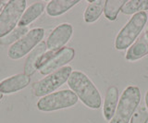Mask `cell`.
Here are the masks:
<instances>
[{"label": "cell", "mask_w": 148, "mask_h": 123, "mask_svg": "<svg viewBox=\"0 0 148 123\" xmlns=\"http://www.w3.org/2000/svg\"><path fill=\"white\" fill-rule=\"evenodd\" d=\"M68 85L86 107L98 109L101 107V94L95 85L82 71H72L68 80Z\"/></svg>", "instance_id": "obj_1"}, {"label": "cell", "mask_w": 148, "mask_h": 123, "mask_svg": "<svg viewBox=\"0 0 148 123\" xmlns=\"http://www.w3.org/2000/svg\"><path fill=\"white\" fill-rule=\"evenodd\" d=\"M140 102V89L137 86H128L120 96L116 112L109 123H129Z\"/></svg>", "instance_id": "obj_2"}, {"label": "cell", "mask_w": 148, "mask_h": 123, "mask_svg": "<svg viewBox=\"0 0 148 123\" xmlns=\"http://www.w3.org/2000/svg\"><path fill=\"white\" fill-rule=\"evenodd\" d=\"M147 14L143 12H138L134 14L128 23L119 31L115 41V47L118 50H124L129 48L137 39L147 22Z\"/></svg>", "instance_id": "obj_3"}, {"label": "cell", "mask_w": 148, "mask_h": 123, "mask_svg": "<svg viewBox=\"0 0 148 123\" xmlns=\"http://www.w3.org/2000/svg\"><path fill=\"white\" fill-rule=\"evenodd\" d=\"M25 0H10L0 13V38L7 36L15 29L26 8Z\"/></svg>", "instance_id": "obj_4"}, {"label": "cell", "mask_w": 148, "mask_h": 123, "mask_svg": "<svg viewBox=\"0 0 148 123\" xmlns=\"http://www.w3.org/2000/svg\"><path fill=\"white\" fill-rule=\"evenodd\" d=\"M72 72V68L69 66L63 67L46 76L45 78L34 83L32 93L37 97L45 96L46 94L54 92L66 81H68Z\"/></svg>", "instance_id": "obj_5"}, {"label": "cell", "mask_w": 148, "mask_h": 123, "mask_svg": "<svg viewBox=\"0 0 148 123\" xmlns=\"http://www.w3.org/2000/svg\"><path fill=\"white\" fill-rule=\"evenodd\" d=\"M78 102V96L71 90H62L45 95L37 103V108L41 111L51 112L58 109L73 107Z\"/></svg>", "instance_id": "obj_6"}, {"label": "cell", "mask_w": 148, "mask_h": 123, "mask_svg": "<svg viewBox=\"0 0 148 123\" xmlns=\"http://www.w3.org/2000/svg\"><path fill=\"white\" fill-rule=\"evenodd\" d=\"M45 31L43 28H34L21 37L9 47L8 55L11 59H20L34 49L44 38Z\"/></svg>", "instance_id": "obj_7"}, {"label": "cell", "mask_w": 148, "mask_h": 123, "mask_svg": "<svg viewBox=\"0 0 148 123\" xmlns=\"http://www.w3.org/2000/svg\"><path fill=\"white\" fill-rule=\"evenodd\" d=\"M74 56H75V51L73 48L64 47L57 52H54L38 70L41 72V74L47 75L51 72H54L55 70L63 68L64 65H66L67 63L72 60Z\"/></svg>", "instance_id": "obj_8"}, {"label": "cell", "mask_w": 148, "mask_h": 123, "mask_svg": "<svg viewBox=\"0 0 148 123\" xmlns=\"http://www.w3.org/2000/svg\"><path fill=\"white\" fill-rule=\"evenodd\" d=\"M72 33L73 29L71 24L62 23L58 25L48 36L47 41H46V46L50 51H58L69 42V40L71 39L72 35Z\"/></svg>", "instance_id": "obj_9"}, {"label": "cell", "mask_w": 148, "mask_h": 123, "mask_svg": "<svg viewBox=\"0 0 148 123\" xmlns=\"http://www.w3.org/2000/svg\"><path fill=\"white\" fill-rule=\"evenodd\" d=\"M31 81L30 76L25 73H20L9 77V78L0 81V93L13 94L27 87Z\"/></svg>", "instance_id": "obj_10"}, {"label": "cell", "mask_w": 148, "mask_h": 123, "mask_svg": "<svg viewBox=\"0 0 148 123\" xmlns=\"http://www.w3.org/2000/svg\"><path fill=\"white\" fill-rule=\"evenodd\" d=\"M119 102V90L116 86H110L106 91L104 106L103 114L106 120H111L116 112Z\"/></svg>", "instance_id": "obj_11"}, {"label": "cell", "mask_w": 148, "mask_h": 123, "mask_svg": "<svg viewBox=\"0 0 148 123\" xmlns=\"http://www.w3.org/2000/svg\"><path fill=\"white\" fill-rule=\"evenodd\" d=\"M46 49H47V46H46V43L45 42H41L37 46L34 47V49L32 50L26 59L24 65V71L26 75L31 76L36 71L37 65H38L42 57L46 53Z\"/></svg>", "instance_id": "obj_12"}, {"label": "cell", "mask_w": 148, "mask_h": 123, "mask_svg": "<svg viewBox=\"0 0 148 123\" xmlns=\"http://www.w3.org/2000/svg\"><path fill=\"white\" fill-rule=\"evenodd\" d=\"M148 55V38L143 34L135 43L129 47L126 53V59L129 61H135Z\"/></svg>", "instance_id": "obj_13"}, {"label": "cell", "mask_w": 148, "mask_h": 123, "mask_svg": "<svg viewBox=\"0 0 148 123\" xmlns=\"http://www.w3.org/2000/svg\"><path fill=\"white\" fill-rule=\"evenodd\" d=\"M79 2V0H52L46 7V12L51 17L60 16Z\"/></svg>", "instance_id": "obj_14"}, {"label": "cell", "mask_w": 148, "mask_h": 123, "mask_svg": "<svg viewBox=\"0 0 148 123\" xmlns=\"http://www.w3.org/2000/svg\"><path fill=\"white\" fill-rule=\"evenodd\" d=\"M45 8V4L44 2H36L34 4H32L23 13L21 20L18 21V26L27 27V25H29L34 20H35L44 12Z\"/></svg>", "instance_id": "obj_15"}, {"label": "cell", "mask_w": 148, "mask_h": 123, "mask_svg": "<svg viewBox=\"0 0 148 123\" xmlns=\"http://www.w3.org/2000/svg\"><path fill=\"white\" fill-rule=\"evenodd\" d=\"M89 5L83 14L84 20L87 23H92L99 19L102 13L104 12L106 5L105 0H98V1H89Z\"/></svg>", "instance_id": "obj_16"}, {"label": "cell", "mask_w": 148, "mask_h": 123, "mask_svg": "<svg viewBox=\"0 0 148 123\" xmlns=\"http://www.w3.org/2000/svg\"><path fill=\"white\" fill-rule=\"evenodd\" d=\"M126 0H108L106 1L104 8L105 16L109 20H115L121 10L122 7L126 4Z\"/></svg>", "instance_id": "obj_17"}, {"label": "cell", "mask_w": 148, "mask_h": 123, "mask_svg": "<svg viewBox=\"0 0 148 123\" xmlns=\"http://www.w3.org/2000/svg\"><path fill=\"white\" fill-rule=\"evenodd\" d=\"M148 10V0H131L127 1L122 7L121 11L123 14L132 15L134 13L143 12V10Z\"/></svg>", "instance_id": "obj_18"}, {"label": "cell", "mask_w": 148, "mask_h": 123, "mask_svg": "<svg viewBox=\"0 0 148 123\" xmlns=\"http://www.w3.org/2000/svg\"><path fill=\"white\" fill-rule=\"evenodd\" d=\"M28 28L27 27H20L14 29L10 33H8L7 36L0 39V44L3 45H8L12 43H16L17 41L20 40L21 37H23L27 33H28Z\"/></svg>", "instance_id": "obj_19"}, {"label": "cell", "mask_w": 148, "mask_h": 123, "mask_svg": "<svg viewBox=\"0 0 148 123\" xmlns=\"http://www.w3.org/2000/svg\"><path fill=\"white\" fill-rule=\"evenodd\" d=\"M148 112L145 107H140L136 112H134L131 120V123H147Z\"/></svg>", "instance_id": "obj_20"}, {"label": "cell", "mask_w": 148, "mask_h": 123, "mask_svg": "<svg viewBox=\"0 0 148 123\" xmlns=\"http://www.w3.org/2000/svg\"><path fill=\"white\" fill-rule=\"evenodd\" d=\"M145 105H146V107L148 109V91L145 94Z\"/></svg>", "instance_id": "obj_21"}, {"label": "cell", "mask_w": 148, "mask_h": 123, "mask_svg": "<svg viewBox=\"0 0 148 123\" xmlns=\"http://www.w3.org/2000/svg\"><path fill=\"white\" fill-rule=\"evenodd\" d=\"M2 97H3V94H2V93H0V100L2 99Z\"/></svg>", "instance_id": "obj_22"}, {"label": "cell", "mask_w": 148, "mask_h": 123, "mask_svg": "<svg viewBox=\"0 0 148 123\" xmlns=\"http://www.w3.org/2000/svg\"><path fill=\"white\" fill-rule=\"evenodd\" d=\"M145 35H146V37H147V38H148V30H147V31H146V33H145Z\"/></svg>", "instance_id": "obj_23"}, {"label": "cell", "mask_w": 148, "mask_h": 123, "mask_svg": "<svg viewBox=\"0 0 148 123\" xmlns=\"http://www.w3.org/2000/svg\"><path fill=\"white\" fill-rule=\"evenodd\" d=\"M3 3H4V1H1V0H0V6H1Z\"/></svg>", "instance_id": "obj_24"}]
</instances>
